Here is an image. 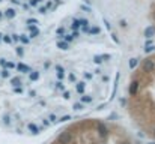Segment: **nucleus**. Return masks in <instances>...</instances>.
<instances>
[{"label": "nucleus", "instance_id": "obj_22", "mask_svg": "<svg viewBox=\"0 0 155 144\" xmlns=\"http://www.w3.org/2000/svg\"><path fill=\"white\" fill-rule=\"evenodd\" d=\"M74 108H75V110H81L83 105H81V104H74Z\"/></svg>", "mask_w": 155, "mask_h": 144}, {"label": "nucleus", "instance_id": "obj_1", "mask_svg": "<svg viewBox=\"0 0 155 144\" xmlns=\"http://www.w3.org/2000/svg\"><path fill=\"white\" fill-rule=\"evenodd\" d=\"M95 135H97L95 141H87L86 144H104L105 138L108 137V135H107V137H100V135L97 134V131H95ZM53 144H56V143H53ZM68 144H78V143H77V141L74 140V135H72V140H71V141H69ZM111 144H133V143H131L130 140H127V138H119V140H116L114 143H111Z\"/></svg>", "mask_w": 155, "mask_h": 144}, {"label": "nucleus", "instance_id": "obj_6", "mask_svg": "<svg viewBox=\"0 0 155 144\" xmlns=\"http://www.w3.org/2000/svg\"><path fill=\"white\" fill-rule=\"evenodd\" d=\"M17 69H18L20 72H30V68H29V66H26V65H23V63L17 65Z\"/></svg>", "mask_w": 155, "mask_h": 144}, {"label": "nucleus", "instance_id": "obj_13", "mask_svg": "<svg viewBox=\"0 0 155 144\" xmlns=\"http://www.w3.org/2000/svg\"><path fill=\"white\" fill-rule=\"evenodd\" d=\"M89 33H91V35H97V33H100V29H98V27H94V29L89 30Z\"/></svg>", "mask_w": 155, "mask_h": 144}, {"label": "nucleus", "instance_id": "obj_18", "mask_svg": "<svg viewBox=\"0 0 155 144\" xmlns=\"http://www.w3.org/2000/svg\"><path fill=\"white\" fill-rule=\"evenodd\" d=\"M20 41H21L23 44H29V39H27L26 36H20Z\"/></svg>", "mask_w": 155, "mask_h": 144}, {"label": "nucleus", "instance_id": "obj_19", "mask_svg": "<svg viewBox=\"0 0 155 144\" xmlns=\"http://www.w3.org/2000/svg\"><path fill=\"white\" fill-rule=\"evenodd\" d=\"M6 68H9V69H12V68H15V65H14L12 62H6Z\"/></svg>", "mask_w": 155, "mask_h": 144}, {"label": "nucleus", "instance_id": "obj_20", "mask_svg": "<svg viewBox=\"0 0 155 144\" xmlns=\"http://www.w3.org/2000/svg\"><path fill=\"white\" fill-rule=\"evenodd\" d=\"M23 53H24V51H23V48L17 47V54H18V56H23Z\"/></svg>", "mask_w": 155, "mask_h": 144}, {"label": "nucleus", "instance_id": "obj_15", "mask_svg": "<svg viewBox=\"0 0 155 144\" xmlns=\"http://www.w3.org/2000/svg\"><path fill=\"white\" fill-rule=\"evenodd\" d=\"M2 77H3V78H8V77H9V71H8V69L2 71Z\"/></svg>", "mask_w": 155, "mask_h": 144}, {"label": "nucleus", "instance_id": "obj_21", "mask_svg": "<svg viewBox=\"0 0 155 144\" xmlns=\"http://www.w3.org/2000/svg\"><path fill=\"white\" fill-rule=\"evenodd\" d=\"M2 39H3V41H5V42H8V44H9V42H11V41H12V39H11V38H9V36H3V38H2Z\"/></svg>", "mask_w": 155, "mask_h": 144}, {"label": "nucleus", "instance_id": "obj_31", "mask_svg": "<svg viewBox=\"0 0 155 144\" xmlns=\"http://www.w3.org/2000/svg\"><path fill=\"white\" fill-rule=\"evenodd\" d=\"M0 18H2V14H0Z\"/></svg>", "mask_w": 155, "mask_h": 144}, {"label": "nucleus", "instance_id": "obj_12", "mask_svg": "<svg viewBox=\"0 0 155 144\" xmlns=\"http://www.w3.org/2000/svg\"><path fill=\"white\" fill-rule=\"evenodd\" d=\"M38 78H39V74H38V72H32V74H30V80L35 81V80H38Z\"/></svg>", "mask_w": 155, "mask_h": 144}, {"label": "nucleus", "instance_id": "obj_28", "mask_svg": "<svg viewBox=\"0 0 155 144\" xmlns=\"http://www.w3.org/2000/svg\"><path fill=\"white\" fill-rule=\"evenodd\" d=\"M0 65H2V66H6V60H5V59H0Z\"/></svg>", "mask_w": 155, "mask_h": 144}, {"label": "nucleus", "instance_id": "obj_27", "mask_svg": "<svg viewBox=\"0 0 155 144\" xmlns=\"http://www.w3.org/2000/svg\"><path fill=\"white\" fill-rule=\"evenodd\" d=\"M11 39H14V41H18V39H20V36H18V35H12V38H11Z\"/></svg>", "mask_w": 155, "mask_h": 144}, {"label": "nucleus", "instance_id": "obj_14", "mask_svg": "<svg viewBox=\"0 0 155 144\" xmlns=\"http://www.w3.org/2000/svg\"><path fill=\"white\" fill-rule=\"evenodd\" d=\"M78 27H80V23H78V20H74V23H72V29H75V30H77Z\"/></svg>", "mask_w": 155, "mask_h": 144}, {"label": "nucleus", "instance_id": "obj_25", "mask_svg": "<svg viewBox=\"0 0 155 144\" xmlns=\"http://www.w3.org/2000/svg\"><path fill=\"white\" fill-rule=\"evenodd\" d=\"M39 12H41V14H45V12H47V8H45V6H44V8H39Z\"/></svg>", "mask_w": 155, "mask_h": 144}, {"label": "nucleus", "instance_id": "obj_16", "mask_svg": "<svg viewBox=\"0 0 155 144\" xmlns=\"http://www.w3.org/2000/svg\"><path fill=\"white\" fill-rule=\"evenodd\" d=\"M81 101H83V102H92V98H91V96H83Z\"/></svg>", "mask_w": 155, "mask_h": 144}, {"label": "nucleus", "instance_id": "obj_17", "mask_svg": "<svg viewBox=\"0 0 155 144\" xmlns=\"http://www.w3.org/2000/svg\"><path fill=\"white\" fill-rule=\"evenodd\" d=\"M29 129H30V131H33V132H35V134H36V132H38V128H36V126H35V125H32V123H30V125H29Z\"/></svg>", "mask_w": 155, "mask_h": 144}, {"label": "nucleus", "instance_id": "obj_23", "mask_svg": "<svg viewBox=\"0 0 155 144\" xmlns=\"http://www.w3.org/2000/svg\"><path fill=\"white\" fill-rule=\"evenodd\" d=\"M69 41H72V36L66 35V36H65V42H69Z\"/></svg>", "mask_w": 155, "mask_h": 144}, {"label": "nucleus", "instance_id": "obj_26", "mask_svg": "<svg viewBox=\"0 0 155 144\" xmlns=\"http://www.w3.org/2000/svg\"><path fill=\"white\" fill-rule=\"evenodd\" d=\"M38 5V0H30V6H36Z\"/></svg>", "mask_w": 155, "mask_h": 144}, {"label": "nucleus", "instance_id": "obj_8", "mask_svg": "<svg viewBox=\"0 0 155 144\" xmlns=\"http://www.w3.org/2000/svg\"><path fill=\"white\" fill-rule=\"evenodd\" d=\"M5 15H6L8 18H14V17H15V11H14V9H8V11L5 12Z\"/></svg>", "mask_w": 155, "mask_h": 144}, {"label": "nucleus", "instance_id": "obj_4", "mask_svg": "<svg viewBox=\"0 0 155 144\" xmlns=\"http://www.w3.org/2000/svg\"><path fill=\"white\" fill-rule=\"evenodd\" d=\"M154 33H155V27L154 26H149V27L145 30V36H146V38H152V36H154Z\"/></svg>", "mask_w": 155, "mask_h": 144}, {"label": "nucleus", "instance_id": "obj_7", "mask_svg": "<svg viewBox=\"0 0 155 144\" xmlns=\"http://www.w3.org/2000/svg\"><path fill=\"white\" fill-rule=\"evenodd\" d=\"M57 47L60 48V50H68L69 45H68V42H65V41H60L59 44H57Z\"/></svg>", "mask_w": 155, "mask_h": 144}, {"label": "nucleus", "instance_id": "obj_11", "mask_svg": "<svg viewBox=\"0 0 155 144\" xmlns=\"http://www.w3.org/2000/svg\"><path fill=\"white\" fill-rule=\"evenodd\" d=\"M137 66V59H131L130 60V68L133 69V68H136Z\"/></svg>", "mask_w": 155, "mask_h": 144}, {"label": "nucleus", "instance_id": "obj_10", "mask_svg": "<svg viewBox=\"0 0 155 144\" xmlns=\"http://www.w3.org/2000/svg\"><path fill=\"white\" fill-rule=\"evenodd\" d=\"M12 86H15V87H18V84H21V81H20V78L17 77V78H12Z\"/></svg>", "mask_w": 155, "mask_h": 144}, {"label": "nucleus", "instance_id": "obj_24", "mask_svg": "<svg viewBox=\"0 0 155 144\" xmlns=\"http://www.w3.org/2000/svg\"><path fill=\"white\" fill-rule=\"evenodd\" d=\"M14 92H15V93H21V92H23V89H21V87H15V89H14Z\"/></svg>", "mask_w": 155, "mask_h": 144}, {"label": "nucleus", "instance_id": "obj_29", "mask_svg": "<svg viewBox=\"0 0 155 144\" xmlns=\"http://www.w3.org/2000/svg\"><path fill=\"white\" fill-rule=\"evenodd\" d=\"M63 96H65V98H66V99H68V98H69V96H71V93H69V92H66V93H65V95H63Z\"/></svg>", "mask_w": 155, "mask_h": 144}, {"label": "nucleus", "instance_id": "obj_30", "mask_svg": "<svg viewBox=\"0 0 155 144\" xmlns=\"http://www.w3.org/2000/svg\"><path fill=\"white\" fill-rule=\"evenodd\" d=\"M2 36H3V35H2V33H0V41H2Z\"/></svg>", "mask_w": 155, "mask_h": 144}, {"label": "nucleus", "instance_id": "obj_5", "mask_svg": "<svg viewBox=\"0 0 155 144\" xmlns=\"http://www.w3.org/2000/svg\"><path fill=\"white\" fill-rule=\"evenodd\" d=\"M29 29H30V36H32V38H36V36L39 35V30H38L35 26H29Z\"/></svg>", "mask_w": 155, "mask_h": 144}, {"label": "nucleus", "instance_id": "obj_2", "mask_svg": "<svg viewBox=\"0 0 155 144\" xmlns=\"http://www.w3.org/2000/svg\"><path fill=\"white\" fill-rule=\"evenodd\" d=\"M142 69H143V72H145V74L154 72L155 71V59H146V60L143 62Z\"/></svg>", "mask_w": 155, "mask_h": 144}, {"label": "nucleus", "instance_id": "obj_3", "mask_svg": "<svg viewBox=\"0 0 155 144\" xmlns=\"http://www.w3.org/2000/svg\"><path fill=\"white\" fill-rule=\"evenodd\" d=\"M139 86H140V81H137V80H134L133 83H131V86H130V95L134 96L137 93V89H139Z\"/></svg>", "mask_w": 155, "mask_h": 144}, {"label": "nucleus", "instance_id": "obj_9", "mask_svg": "<svg viewBox=\"0 0 155 144\" xmlns=\"http://www.w3.org/2000/svg\"><path fill=\"white\" fill-rule=\"evenodd\" d=\"M83 90H84V83H78L77 84V92L78 93H83Z\"/></svg>", "mask_w": 155, "mask_h": 144}]
</instances>
